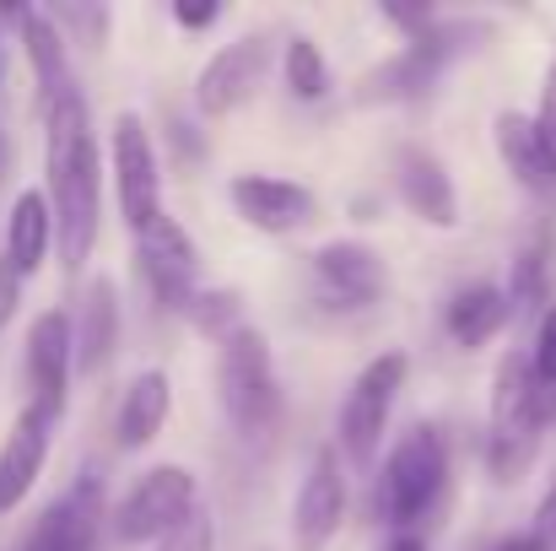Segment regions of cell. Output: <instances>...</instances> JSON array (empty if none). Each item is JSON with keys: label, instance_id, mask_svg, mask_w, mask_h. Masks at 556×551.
<instances>
[{"label": "cell", "instance_id": "cell-2", "mask_svg": "<svg viewBox=\"0 0 556 551\" xmlns=\"http://www.w3.org/2000/svg\"><path fill=\"white\" fill-rule=\"evenodd\" d=\"M448 492V438L438 422H410L378 465L372 509L394 536H410Z\"/></svg>", "mask_w": 556, "mask_h": 551}, {"label": "cell", "instance_id": "cell-18", "mask_svg": "<svg viewBox=\"0 0 556 551\" xmlns=\"http://www.w3.org/2000/svg\"><path fill=\"white\" fill-rule=\"evenodd\" d=\"M11 22H16V33H22V54H27V65H33L38 103L54 109V103L76 98L81 87H76V71H71V38L54 27V16H49V11H33V5H16Z\"/></svg>", "mask_w": 556, "mask_h": 551}, {"label": "cell", "instance_id": "cell-20", "mask_svg": "<svg viewBox=\"0 0 556 551\" xmlns=\"http://www.w3.org/2000/svg\"><path fill=\"white\" fill-rule=\"evenodd\" d=\"M76 320V373H103L119 352V330H125V314H119V287L109 276L87 281L81 292V309L71 314Z\"/></svg>", "mask_w": 556, "mask_h": 551}, {"label": "cell", "instance_id": "cell-22", "mask_svg": "<svg viewBox=\"0 0 556 551\" xmlns=\"http://www.w3.org/2000/svg\"><path fill=\"white\" fill-rule=\"evenodd\" d=\"M508 314H514L508 287H497V281H470V287H459V292L443 303V330H448L454 347L476 352V347H486V341L508 325Z\"/></svg>", "mask_w": 556, "mask_h": 551}, {"label": "cell", "instance_id": "cell-1", "mask_svg": "<svg viewBox=\"0 0 556 551\" xmlns=\"http://www.w3.org/2000/svg\"><path fill=\"white\" fill-rule=\"evenodd\" d=\"M43 195L54 205L60 265L76 276L92 260L103 227V158L81 92L43 109Z\"/></svg>", "mask_w": 556, "mask_h": 551}, {"label": "cell", "instance_id": "cell-6", "mask_svg": "<svg viewBox=\"0 0 556 551\" xmlns=\"http://www.w3.org/2000/svg\"><path fill=\"white\" fill-rule=\"evenodd\" d=\"M216 389H222V411L232 416V427L243 438H265L276 427V411H281L276 358H270V347H265V336L254 325H243L232 341H222Z\"/></svg>", "mask_w": 556, "mask_h": 551}, {"label": "cell", "instance_id": "cell-34", "mask_svg": "<svg viewBox=\"0 0 556 551\" xmlns=\"http://www.w3.org/2000/svg\"><path fill=\"white\" fill-rule=\"evenodd\" d=\"M378 551H427V547H421L416 536H389V541H383Z\"/></svg>", "mask_w": 556, "mask_h": 551}, {"label": "cell", "instance_id": "cell-5", "mask_svg": "<svg viewBox=\"0 0 556 551\" xmlns=\"http://www.w3.org/2000/svg\"><path fill=\"white\" fill-rule=\"evenodd\" d=\"M410 378V358L405 352H378L352 384H346V400H341V416H336V449L352 471H368L383 449V433H389V411L400 400Z\"/></svg>", "mask_w": 556, "mask_h": 551}, {"label": "cell", "instance_id": "cell-15", "mask_svg": "<svg viewBox=\"0 0 556 551\" xmlns=\"http://www.w3.org/2000/svg\"><path fill=\"white\" fill-rule=\"evenodd\" d=\"M227 200L254 233H270V238L303 233L319 216V195L308 184L281 179V174H238L227 184Z\"/></svg>", "mask_w": 556, "mask_h": 551}, {"label": "cell", "instance_id": "cell-33", "mask_svg": "<svg viewBox=\"0 0 556 551\" xmlns=\"http://www.w3.org/2000/svg\"><path fill=\"white\" fill-rule=\"evenodd\" d=\"M486 551H552V541L541 530H525V536H503L497 547H486Z\"/></svg>", "mask_w": 556, "mask_h": 551}, {"label": "cell", "instance_id": "cell-3", "mask_svg": "<svg viewBox=\"0 0 556 551\" xmlns=\"http://www.w3.org/2000/svg\"><path fill=\"white\" fill-rule=\"evenodd\" d=\"M556 416V400L541 389L530 352H508L492 384V416H486V465L497 481H519L541 449V433Z\"/></svg>", "mask_w": 556, "mask_h": 551}, {"label": "cell", "instance_id": "cell-29", "mask_svg": "<svg viewBox=\"0 0 556 551\" xmlns=\"http://www.w3.org/2000/svg\"><path fill=\"white\" fill-rule=\"evenodd\" d=\"M152 551H216V519H211V509H194L185 525L174 536H163Z\"/></svg>", "mask_w": 556, "mask_h": 551}, {"label": "cell", "instance_id": "cell-36", "mask_svg": "<svg viewBox=\"0 0 556 551\" xmlns=\"http://www.w3.org/2000/svg\"><path fill=\"white\" fill-rule=\"evenodd\" d=\"M0 174H5V136H0Z\"/></svg>", "mask_w": 556, "mask_h": 551}, {"label": "cell", "instance_id": "cell-4", "mask_svg": "<svg viewBox=\"0 0 556 551\" xmlns=\"http://www.w3.org/2000/svg\"><path fill=\"white\" fill-rule=\"evenodd\" d=\"M486 38L481 22H465V16H438L421 38H405L389 60H378L368 76L357 82V103H416L438 87V76L465 60L476 43Z\"/></svg>", "mask_w": 556, "mask_h": 551}, {"label": "cell", "instance_id": "cell-21", "mask_svg": "<svg viewBox=\"0 0 556 551\" xmlns=\"http://www.w3.org/2000/svg\"><path fill=\"white\" fill-rule=\"evenodd\" d=\"M168 411H174V378L163 367H147L130 378L125 400H119V416H114V443L125 454L147 449L163 427H168Z\"/></svg>", "mask_w": 556, "mask_h": 551}, {"label": "cell", "instance_id": "cell-12", "mask_svg": "<svg viewBox=\"0 0 556 551\" xmlns=\"http://www.w3.org/2000/svg\"><path fill=\"white\" fill-rule=\"evenodd\" d=\"M136 265H141L152 298L163 309H174V314H185L189 303L200 298V287H205L200 281V249H194V238L174 216H163L157 227L136 233Z\"/></svg>", "mask_w": 556, "mask_h": 551}, {"label": "cell", "instance_id": "cell-11", "mask_svg": "<svg viewBox=\"0 0 556 551\" xmlns=\"http://www.w3.org/2000/svg\"><path fill=\"white\" fill-rule=\"evenodd\" d=\"M346 503H352V487H346V460L336 443L314 449L303 481H298V498H292V547L298 551H325L341 525H346Z\"/></svg>", "mask_w": 556, "mask_h": 551}, {"label": "cell", "instance_id": "cell-32", "mask_svg": "<svg viewBox=\"0 0 556 551\" xmlns=\"http://www.w3.org/2000/svg\"><path fill=\"white\" fill-rule=\"evenodd\" d=\"M16 303H22V276H16V271H11V260L0 254V330L11 325Z\"/></svg>", "mask_w": 556, "mask_h": 551}, {"label": "cell", "instance_id": "cell-23", "mask_svg": "<svg viewBox=\"0 0 556 551\" xmlns=\"http://www.w3.org/2000/svg\"><path fill=\"white\" fill-rule=\"evenodd\" d=\"M54 243L60 238H54V205H49V195L43 189H22L11 200V216H5V260H11V271L22 281L38 276Z\"/></svg>", "mask_w": 556, "mask_h": 551}, {"label": "cell", "instance_id": "cell-35", "mask_svg": "<svg viewBox=\"0 0 556 551\" xmlns=\"http://www.w3.org/2000/svg\"><path fill=\"white\" fill-rule=\"evenodd\" d=\"M0 82H5V11H0Z\"/></svg>", "mask_w": 556, "mask_h": 551}, {"label": "cell", "instance_id": "cell-24", "mask_svg": "<svg viewBox=\"0 0 556 551\" xmlns=\"http://www.w3.org/2000/svg\"><path fill=\"white\" fill-rule=\"evenodd\" d=\"M281 82L298 103H325L336 92V71H330V54L319 49V38L292 33L281 43Z\"/></svg>", "mask_w": 556, "mask_h": 551}, {"label": "cell", "instance_id": "cell-17", "mask_svg": "<svg viewBox=\"0 0 556 551\" xmlns=\"http://www.w3.org/2000/svg\"><path fill=\"white\" fill-rule=\"evenodd\" d=\"M54 422L49 411L38 405H22L5 443H0V514H16L27 503V492L38 487L43 476V460H49V443H54Z\"/></svg>", "mask_w": 556, "mask_h": 551}, {"label": "cell", "instance_id": "cell-30", "mask_svg": "<svg viewBox=\"0 0 556 551\" xmlns=\"http://www.w3.org/2000/svg\"><path fill=\"white\" fill-rule=\"evenodd\" d=\"M216 16H222V5H216V0H179V5H174V22L189 27V33H205Z\"/></svg>", "mask_w": 556, "mask_h": 551}, {"label": "cell", "instance_id": "cell-26", "mask_svg": "<svg viewBox=\"0 0 556 551\" xmlns=\"http://www.w3.org/2000/svg\"><path fill=\"white\" fill-rule=\"evenodd\" d=\"M54 27L71 38V43H87V49H103L109 43V27H114V11L109 5H81V0H65V5H49Z\"/></svg>", "mask_w": 556, "mask_h": 551}, {"label": "cell", "instance_id": "cell-10", "mask_svg": "<svg viewBox=\"0 0 556 551\" xmlns=\"http://www.w3.org/2000/svg\"><path fill=\"white\" fill-rule=\"evenodd\" d=\"M308 281H314V298L336 314H363L383 298L389 287V271L378 260L372 243H357V238H330L308 254Z\"/></svg>", "mask_w": 556, "mask_h": 551}, {"label": "cell", "instance_id": "cell-27", "mask_svg": "<svg viewBox=\"0 0 556 551\" xmlns=\"http://www.w3.org/2000/svg\"><path fill=\"white\" fill-rule=\"evenodd\" d=\"M546 281H552V249H546V243H530V249L519 254V271H514L508 298L535 309V303H546Z\"/></svg>", "mask_w": 556, "mask_h": 551}, {"label": "cell", "instance_id": "cell-7", "mask_svg": "<svg viewBox=\"0 0 556 551\" xmlns=\"http://www.w3.org/2000/svg\"><path fill=\"white\" fill-rule=\"evenodd\" d=\"M194 509H205L200 503V476L189 465H152L119 498V509H114V541H125V547L152 541L157 547L163 536H174L185 525Z\"/></svg>", "mask_w": 556, "mask_h": 551}, {"label": "cell", "instance_id": "cell-25", "mask_svg": "<svg viewBox=\"0 0 556 551\" xmlns=\"http://www.w3.org/2000/svg\"><path fill=\"white\" fill-rule=\"evenodd\" d=\"M185 320L205 336V341H232L238 330H243V298L232 292V287H200V298L185 309Z\"/></svg>", "mask_w": 556, "mask_h": 551}, {"label": "cell", "instance_id": "cell-14", "mask_svg": "<svg viewBox=\"0 0 556 551\" xmlns=\"http://www.w3.org/2000/svg\"><path fill=\"white\" fill-rule=\"evenodd\" d=\"M389 179L410 216H421L427 227H459V189H454L448 163L432 147H421V141L389 147Z\"/></svg>", "mask_w": 556, "mask_h": 551}, {"label": "cell", "instance_id": "cell-9", "mask_svg": "<svg viewBox=\"0 0 556 551\" xmlns=\"http://www.w3.org/2000/svg\"><path fill=\"white\" fill-rule=\"evenodd\" d=\"M270 60H276V38H270L265 27H254V33L222 43V49L200 65V76H194V109H200L205 120L238 114V109L265 87Z\"/></svg>", "mask_w": 556, "mask_h": 551}, {"label": "cell", "instance_id": "cell-8", "mask_svg": "<svg viewBox=\"0 0 556 551\" xmlns=\"http://www.w3.org/2000/svg\"><path fill=\"white\" fill-rule=\"evenodd\" d=\"M109 163H114V195H119V216L130 222V238L157 227L168 216V205H163V163H157V141H152L141 114H130V109L114 114Z\"/></svg>", "mask_w": 556, "mask_h": 551}, {"label": "cell", "instance_id": "cell-28", "mask_svg": "<svg viewBox=\"0 0 556 551\" xmlns=\"http://www.w3.org/2000/svg\"><path fill=\"white\" fill-rule=\"evenodd\" d=\"M530 367H535L541 389L556 400V303L541 309V325H535V341H530Z\"/></svg>", "mask_w": 556, "mask_h": 551}, {"label": "cell", "instance_id": "cell-31", "mask_svg": "<svg viewBox=\"0 0 556 551\" xmlns=\"http://www.w3.org/2000/svg\"><path fill=\"white\" fill-rule=\"evenodd\" d=\"M535 125H541V136L552 141V152H556V60L546 65V87H541V109H535Z\"/></svg>", "mask_w": 556, "mask_h": 551}, {"label": "cell", "instance_id": "cell-13", "mask_svg": "<svg viewBox=\"0 0 556 551\" xmlns=\"http://www.w3.org/2000/svg\"><path fill=\"white\" fill-rule=\"evenodd\" d=\"M71 373H76V320L65 309H43L27 325V405L65 416L71 400Z\"/></svg>", "mask_w": 556, "mask_h": 551}, {"label": "cell", "instance_id": "cell-19", "mask_svg": "<svg viewBox=\"0 0 556 551\" xmlns=\"http://www.w3.org/2000/svg\"><path fill=\"white\" fill-rule=\"evenodd\" d=\"M492 136H497V158L508 163V174L525 184L530 195H556V152H552V141L541 136L535 114L503 109L492 120Z\"/></svg>", "mask_w": 556, "mask_h": 551}, {"label": "cell", "instance_id": "cell-16", "mask_svg": "<svg viewBox=\"0 0 556 551\" xmlns=\"http://www.w3.org/2000/svg\"><path fill=\"white\" fill-rule=\"evenodd\" d=\"M98 530H103V481L81 476L38 514L22 551H98Z\"/></svg>", "mask_w": 556, "mask_h": 551}]
</instances>
